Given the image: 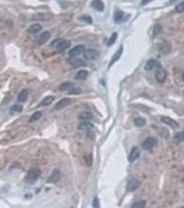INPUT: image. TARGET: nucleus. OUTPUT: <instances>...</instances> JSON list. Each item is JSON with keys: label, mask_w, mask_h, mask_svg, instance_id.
Returning a JSON list of instances; mask_svg holds the SVG:
<instances>
[{"label": "nucleus", "mask_w": 184, "mask_h": 208, "mask_svg": "<svg viewBox=\"0 0 184 208\" xmlns=\"http://www.w3.org/2000/svg\"><path fill=\"white\" fill-rule=\"evenodd\" d=\"M39 178H40V169L33 168V169H31V171L27 174V176H25V182H27L28 185H33Z\"/></svg>", "instance_id": "nucleus-1"}, {"label": "nucleus", "mask_w": 184, "mask_h": 208, "mask_svg": "<svg viewBox=\"0 0 184 208\" xmlns=\"http://www.w3.org/2000/svg\"><path fill=\"white\" fill-rule=\"evenodd\" d=\"M158 140L155 139V137H147V139L143 142V149L144 150H148V151H151V150L154 149L155 146H157Z\"/></svg>", "instance_id": "nucleus-2"}, {"label": "nucleus", "mask_w": 184, "mask_h": 208, "mask_svg": "<svg viewBox=\"0 0 184 208\" xmlns=\"http://www.w3.org/2000/svg\"><path fill=\"white\" fill-rule=\"evenodd\" d=\"M140 185H141L140 179L132 178L130 180L127 182V186H126V189H127V191H134V190H137V189L140 187Z\"/></svg>", "instance_id": "nucleus-3"}, {"label": "nucleus", "mask_w": 184, "mask_h": 208, "mask_svg": "<svg viewBox=\"0 0 184 208\" xmlns=\"http://www.w3.org/2000/svg\"><path fill=\"white\" fill-rule=\"evenodd\" d=\"M83 57H85L87 61H94V60H97V57H98V53L94 49H86L83 52Z\"/></svg>", "instance_id": "nucleus-4"}, {"label": "nucleus", "mask_w": 184, "mask_h": 208, "mask_svg": "<svg viewBox=\"0 0 184 208\" xmlns=\"http://www.w3.org/2000/svg\"><path fill=\"white\" fill-rule=\"evenodd\" d=\"M155 78H157V81L159 83H163L165 81H166V71H165L162 67L155 68Z\"/></svg>", "instance_id": "nucleus-5"}, {"label": "nucleus", "mask_w": 184, "mask_h": 208, "mask_svg": "<svg viewBox=\"0 0 184 208\" xmlns=\"http://www.w3.org/2000/svg\"><path fill=\"white\" fill-rule=\"evenodd\" d=\"M68 64L75 67V68H77V67H85V61L82 58H79V57H69L68 58Z\"/></svg>", "instance_id": "nucleus-6"}, {"label": "nucleus", "mask_w": 184, "mask_h": 208, "mask_svg": "<svg viewBox=\"0 0 184 208\" xmlns=\"http://www.w3.org/2000/svg\"><path fill=\"white\" fill-rule=\"evenodd\" d=\"M158 49H159L161 54H167V53H170V50H172V46H170L169 42L165 40V42H161L159 46H158Z\"/></svg>", "instance_id": "nucleus-7"}, {"label": "nucleus", "mask_w": 184, "mask_h": 208, "mask_svg": "<svg viewBox=\"0 0 184 208\" xmlns=\"http://www.w3.org/2000/svg\"><path fill=\"white\" fill-rule=\"evenodd\" d=\"M158 67H162V65H161V63L158 61V60H155V58H151V60H148V61L145 63V69H147V71H151V69L158 68Z\"/></svg>", "instance_id": "nucleus-8"}, {"label": "nucleus", "mask_w": 184, "mask_h": 208, "mask_svg": "<svg viewBox=\"0 0 184 208\" xmlns=\"http://www.w3.org/2000/svg\"><path fill=\"white\" fill-rule=\"evenodd\" d=\"M85 50H86L85 46H83V44H79V46L73 47V49L69 52V57H77V56H80V54H83Z\"/></svg>", "instance_id": "nucleus-9"}, {"label": "nucleus", "mask_w": 184, "mask_h": 208, "mask_svg": "<svg viewBox=\"0 0 184 208\" xmlns=\"http://www.w3.org/2000/svg\"><path fill=\"white\" fill-rule=\"evenodd\" d=\"M50 32H44V33H40V35H39V36L36 38V43L37 44H44V43H46V42L48 40V39H50Z\"/></svg>", "instance_id": "nucleus-10"}, {"label": "nucleus", "mask_w": 184, "mask_h": 208, "mask_svg": "<svg viewBox=\"0 0 184 208\" xmlns=\"http://www.w3.org/2000/svg\"><path fill=\"white\" fill-rule=\"evenodd\" d=\"M92 7L97 11H104L105 10V4L102 0H93L92 2Z\"/></svg>", "instance_id": "nucleus-11"}, {"label": "nucleus", "mask_w": 184, "mask_h": 208, "mask_svg": "<svg viewBox=\"0 0 184 208\" xmlns=\"http://www.w3.org/2000/svg\"><path fill=\"white\" fill-rule=\"evenodd\" d=\"M140 157V149L138 147H133L132 149V151H130V155H129V161L130 162H134L136 160Z\"/></svg>", "instance_id": "nucleus-12"}, {"label": "nucleus", "mask_w": 184, "mask_h": 208, "mask_svg": "<svg viewBox=\"0 0 184 208\" xmlns=\"http://www.w3.org/2000/svg\"><path fill=\"white\" fill-rule=\"evenodd\" d=\"M77 129L79 130H90L93 129V124L90 121H82L79 125H77Z\"/></svg>", "instance_id": "nucleus-13"}, {"label": "nucleus", "mask_w": 184, "mask_h": 208, "mask_svg": "<svg viewBox=\"0 0 184 208\" xmlns=\"http://www.w3.org/2000/svg\"><path fill=\"white\" fill-rule=\"evenodd\" d=\"M69 46H71V42H69V40H64V39H62V42H61V43L58 44L57 47H54V49H56V52L60 53V52H64V50H67Z\"/></svg>", "instance_id": "nucleus-14"}, {"label": "nucleus", "mask_w": 184, "mask_h": 208, "mask_svg": "<svg viewBox=\"0 0 184 208\" xmlns=\"http://www.w3.org/2000/svg\"><path fill=\"white\" fill-rule=\"evenodd\" d=\"M161 121L165 124V125H169L170 128H173V129H176L177 126H179V124L174 122V121L172 119V118H167V117H161Z\"/></svg>", "instance_id": "nucleus-15"}, {"label": "nucleus", "mask_w": 184, "mask_h": 208, "mask_svg": "<svg viewBox=\"0 0 184 208\" xmlns=\"http://www.w3.org/2000/svg\"><path fill=\"white\" fill-rule=\"evenodd\" d=\"M71 104V100L68 97H65V99H61L58 103H56V110H61V108H64V107H67V105H69Z\"/></svg>", "instance_id": "nucleus-16"}, {"label": "nucleus", "mask_w": 184, "mask_h": 208, "mask_svg": "<svg viewBox=\"0 0 184 208\" xmlns=\"http://www.w3.org/2000/svg\"><path fill=\"white\" fill-rule=\"evenodd\" d=\"M122 53H123V46H121V47H119V50H118V52H116V53L114 54V57H112V60H111V61H109V67H112V65H114V64H115L116 61H118L119 58H121Z\"/></svg>", "instance_id": "nucleus-17"}, {"label": "nucleus", "mask_w": 184, "mask_h": 208, "mask_svg": "<svg viewBox=\"0 0 184 208\" xmlns=\"http://www.w3.org/2000/svg\"><path fill=\"white\" fill-rule=\"evenodd\" d=\"M79 119L80 121H92L93 119V114L90 111H83L79 114Z\"/></svg>", "instance_id": "nucleus-18"}, {"label": "nucleus", "mask_w": 184, "mask_h": 208, "mask_svg": "<svg viewBox=\"0 0 184 208\" xmlns=\"http://www.w3.org/2000/svg\"><path fill=\"white\" fill-rule=\"evenodd\" d=\"M28 90L27 89H24L22 92H19V94H18V97H17V100H18V103H25V101L28 100Z\"/></svg>", "instance_id": "nucleus-19"}, {"label": "nucleus", "mask_w": 184, "mask_h": 208, "mask_svg": "<svg viewBox=\"0 0 184 208\" xmlns=\"http://www.w3.org/2000/svg\"><path fill=\"white\" fill-rule=\"evenodd\" d=\"M123 18H126V15H125L121 10H116V11H115V14H114V21L116 22V24L122 22V20H123Z\"/></svg>", "instance_id": "nucleus-20"}, {"label": "nucleus", "mask_w": 184, "mask_h": 208, "mask_svg": "<svg viewBox=\"0 0 184 208\" xmlns=\"http://www.w3.org/2000/svg\"><path fill=\"white\" fill-rule=\"evenodd\" d=\"M42 31V25L40 24H33V25H31V27L28 28V33H37V32H40Z\"/></svg>", "instance_id": "nucleus-21"}, {"label": "nucleus", "mask_w": 184, "mask_h": 208, "mask_svg": "<svg viewBox=\"0 0 184 208\" xmlns=\"http://www.w3.org/2000/svg\"><path fill=\"white\" fill-rule=\"evenodd\" d=\"M60 176H61L60 171H58V169H56V171H53V174L48 176V182H50V183H54V182H57L58 179H60Z\"/></svg>", "instance_id": "nucleus-22"}, {"label": "nucleus", "mask_w": 184, "mask_h": 208, "mask_svg": "<svg viewBox=\"0 0 184 208\" xmlns=\"http://www.w3.org/2000/svg\"><path fill=\"white\" fill-rule=\"evenodd\" d=\"M53 101H54L53 96H47V97L43 99V101H40V103H39V107H46V105H50Z\"/></svg>", "instance_id": "nucleus-23"}, {"label": "nucleus", "mask_w": 184, "mask_h": 208, "mask_svg": "<svg viewBox=\"0 0 184 208\" xmlns=\"http://www.w3.org/2000/svg\"><path fill=\"white\" fill-rule=\"evenodd\" d=\"M87 76H89V72H87L86 69H80V71H77V74H76L75 78H76V79H79V81H85Z\"/></svg>", "instance_id": "nucleus-24"}, {"label": "nucleus", "mask_w": 184, "mask_h": 208, "mask_svg": "<svg viewBox=\"0 0 184 208\" xmlns=\"http://www.w3.org/2000/svg\"><path fill=\"white\" fill-rule=\"evenodd\" d=\"M72 88H73V85L71 82H64V83H61V85L58 86V90L65 92V90H69V89H72Z\"/></svg>", "instance_id": "nucleus-25"}, {"label": "nucleus", "mask_w": 184, "mask_h": 208, "mask_svg": "<svg viewBox=\"0 0 184 208\" xmlns=\"http://www.w3.org/2000/svg\"><path fill=\"white\" fill-rule=\"evenodd\" d=\"M161 33H162V27H161L159 24H157V25L154 27V29H152V38L159 36Z\"/></svg>", "instance_id": "nucleus-26"}, {"label": "nucleus", "mask_w": 184, "mask_h": 208, "mask_svg": "<svg viewBox=\"0 0 184 208\" xmlns=\"http://www.w3.org/2000/svg\"><path fill=\"white\" fill-rule=\"evenodd\" d=\"M19 111H22V104H15V105H11V108H10V113L11 114H17Z\"/></svg>", "instance_id": "nucleus-27"}, {"label": "nucleus", "mask_w": 184, "mask_h": 208, "mask_svg": "<svg viewBox=\"0 0 184 208\" xmlns=\"http://www.w3.org/2000/svg\"><path fill=\"white\" fill-rule=\"evenodd\" d=\"M134 125H136V126H138V128L144 126V125H145V119H144V118H141V117L134 118Z\"/></svg>", "instance_id": "nucleus-28"}, {"label": "nucleus", "mask_w": 184, "mask_h": 208, "mask_svg": "<svg viewBox=\"0 0 184 208\" xmlns=\"http://www.w3.org/2000/svg\"><path fill=\"white\" fill-rule=\"evenodd\" d=\"M51 18V14H36L33 15V20H48Z\"/></svg>", "instance_id": "nucleus-29"}, {"label": "nucleus", "mask_w": 184, "mask_h": 208, "mask_svg": "<svg viewBox=\"0 0 184 208\" xmlns=\"http://www.w3.org/2000/svg\"><path fill=\"white\" fill-rule=\"evenodd\" d=\"M40 117H42V113H40V111H36V113H35L31 118H29V122H35V121L40 119Z\"/></svg>", "instance_id": "nucleus-30"}, {"label": "nucleus", "mask_w": 184, "mask_h": 208, "mask_svg": "<svg viewBox=\"0 0 184 208\" xmlns=\"http://www.w3.org/2000/svg\"><path fill=\"white\" fill-rule=\"evenodd\" d=\"M174 140H176L177 143H180V142H184V132H180V133H177V135L174 136Z\"/></svg>", "instance_id": "nucleus-31"}, {"label": "nucleus", "mask_w": 184, "mask_h": 208, "mask_svg": "<svg viewBox=\"0 0 184 208\" xmlns=\"http://www.w3.org/2000/svg\"><path fill=\"white\" fill-rule=\"evenodd\" d=\"M79 20L80 21H85V22H87V24H92V22H93V18L90 17V15H82Z\"/></svg>", "instance_id": "nucleus-32"}, {"label": "nucleus", "mask_w": 184, "mask_h": 208, "mask_svg": "<svg viewBox=\"0 0 184 208\" xmlns=\"http://www.w3.org/2000/svg\"><path fill=\"white\" fill-rule=\"evenodd\" d=\"M145 205H147V203H145L144 200H141V201H136V203H133V205H132V207L138 208V207H145Z\"/></svg>", "instance_id": "nucleus-33"}, {"label": "nucleus", "mask_w": 184, "mask_h": 208, "mask_svg": "<svg viewBox=\"0 0 184 208\" xmlns=\"http://www.w3.org/2000/svg\"><path fill=\"white\" fill-rule=\"evenodd\" d=\"M184 11V2L179 3V4L176 6V13H183Z\"/></svg>", "instance_id": "nucleus-34"}, {"label": "nucleus", "mask_w": 184, "mask_h": 208, "mask_svg": "<svg viewBox=\"0 0 184 208\" xmlns=\"http://www.w3.org/2000/svg\"><path fill=\"white\" fill-rule=\"evenodd\" d=\"M116 38H118V33H112V36H111V39L108 40V46H112V44L115 43V40H116Z\"/></svg>", "instance_id": "nucleus-35"}, {"label": "nucleus", "mask_w": 184, "mask_h": 208, "mask_svg": "<svg viewBox=\"0 0 184 208\" xmlns=\"http://www.w3.org/2000/svg\"><path fill=\"white\" fill-rule=\"evenodd\" d=\"M85 161H86V164L87 165H92V162H93V160H92V155H90V154H86L85 155Z\"/></svg>", "instance_id": "nucleus-36"}, {"label": "nucleus", "mask_w": 184, "mask_h": 208, "mask_svg": "<svg viewBox=\"0 0 184 208\" xmlns=\"http://www.w3.org/2000/svg\"><path fill=\"white\" fill-rule=\"evenodd\" d=\"M68 92H69L71 94H79L80 93V89L79 88H72V89H69Z\"/></svg>", "instance_id": "nucleus-37"}, {"label": "nucleus", "mask_w": 184, "mask_h": 208, "mask_svg": "<svg viewBox=\"0 0 184 208\" xmlns=\"http://www.w3.org/2000/svg\"><path fill=\"white\" fill-rule=\"evenodd\" d=\"M93 207H94V208H98L100 207V201H98V198H97V197L93 198Z\"/></svg>", "instance_id": "nucleus-38"}, {"label": "nucleus", "mask_w": 184, "mask_h": 208, "mask_svg": "<svg viewBox=\"0 0 184 208\" xmlns=\"http://www.w3.org/2000/svg\"><path fill=\"white\" fill-rule=\"evenodd\" d=\"M61 42H62V39H56V40H54V42H53V46H54V47H57V46H58V44H60V43H61Z\"/></svg>", "instance_id": "nucleus-39"}, {"label": "nucleus", "mask_w": 184, "mask_h": 208, "mask_svg": "<svg viewBox=\"0 0 184 208\" xmlns=\"http://www.w3.org/2000/svg\"><path fill=\"white\" fill-rule=\"evenodd\" d=\"M151 2H152V0H143V2H141V6H147V4H150Z\"/></svg>", "instance_id": "nucleus-40"}, {"label": "nucleus", "mask_w": 184, "mask_h": 208, "mask_svg": "<svg viewBox=\"0 0 184 208\" xmlns=\"http://www.w3.org/2000/svg\"><path fill=\"white\" fill-rule=\"evenodd\" d=\"M6 22H7V27H11V28H12V21L7 20V21H6Z\"/></svg>", "instance_id": "nucleus-41"}, {"label": "nucleus", "mask_w": 184, "mask_h": 208, "mask_svg": "<svg viewBox=\"0 0 184 208\" xmlns=\"http://www.w3.org/2000/svg\"><path fill=\"white\" fill-rule=\"evenodd\" d=\"M183 81H184V71H183Z\"/></svg>", "instance_id": "nucleus-42"}, {"label": "nucleus", "mask_w": 184, "mask_h": 208, "mask_svg": "<svg viewBox=\"0 0 184 208\" xmlns=\"http://www.w3.org/2000/svg\"><path fill=\"white\" fill-rule=\"evenodd\" d=\"M183 182H184V179H183Z\"/></svg>", "instance_id": "nucleus-43"}]
</instances>
